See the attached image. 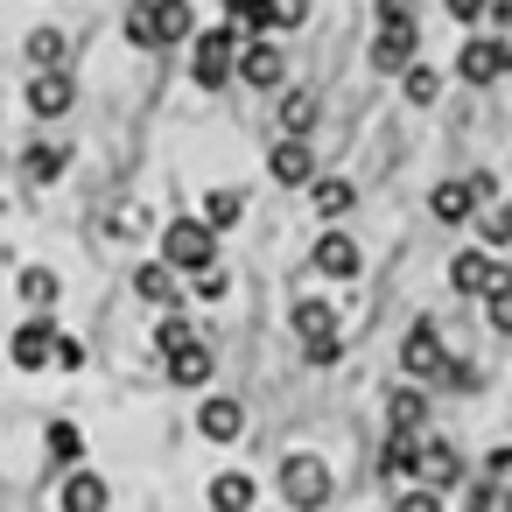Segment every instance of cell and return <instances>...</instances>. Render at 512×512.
Listing matches in <instances>:
<instances>
[{"label": "cell", "instance_id": "cell-29", "mask_svg": "<svg viewBox=\"0 0 512 512\" xmlns=\"http://www.w3.org/2000/svg\"><path fill=\"white\" fill-rule=\"evenodd\" d=\"M239 211H246V197H239V190H211V197H204V225H211V232H232V225H239Z\"/></svg>", "mask_w": 512, "mask_h": 512}, {"label": "cell", "instance_id": "cell-2", "mask_svg": "<svg viewBox=\"0 0 512 512\" xmlns=\"http://www.w3.org/2000/svg\"><path fill=\"white\" fill-rule=\"evenodd\" d=\"M239 22H218V29H197L190 36V78L204 85V92H225V78L239 71Z\"/></svg>", "mask_w": 512, "mask_h": 512}, {"label": "cell", "instance_id": "cell-33", "mask_svg": "<svg viewBox=\"0 0 512 512\" xmlns=\"http://www.w3.org/2000/svg\"><path fill=\"white\" fill-rule=\"evenodd\" d=\"M484 316H491V330H498V337H512V274L484 295Z\"/></svg>", "mask_w": 512, "mask_h": 512}, {"label": "cell", "instance_id": "cell-20", "mask_svg": "<svg viewBox=\"0 0 512 512\" xmlns=\"http://www.w3.org/2000/svg\"><path fill=\"white\" fill-rule=\"evenodd\" d=\"M253 498H260V484L246 470H218L211 477V512H253Z\"/></svg>", "mask_w": 512, "mask_h": 512}, {"label": "cell", "instance_id": "cell-32", "mask_svg": "<svg viewBox=\"0 0 512 512\" xmlns=\"http://www.w3.org/2000/svg\"><path fill=\"white\" fill-rule=\"evenodd\" d=\"M50 456H57V463H78V456H85L78 421H50Z\"/></svg>", "mask_w": 512, "mask_h": 512}, {"label": "cell", "instance_id": "cell-28", "mask_svg": "<svg viewBox=\"0 0 512 512\" xmlns=\"http://www.w3.org/2000/svg\"><path fill=\"white\" fill-rule=\"evenodd\" d=\"M64 162H71V155H64V148H50V141H36V148L22 155L29 183H57V176H64Z\"/></svg>", "mask_w": 512, "mask_h": 512}, {"label": "cell", "instance_id": "cell-38", "mask_svg": "<svg viewBox=\"0 0 512 512\" xmlns=\"http://www.w3.org/2000/svg\"><path fill=\"white\" fill-rule=\"evenodd\" d=\"M442 8H449V22H463V29H470V22H484V15H491V0H442Z\"/></svg>", "mask_w": 512, "mask_h": 512}, {"label": "cell", "instance_id": "cell-39", "mask_svg": "<svg viewBox=\"0 0 512 512\" xmlns=\"http://www.w3.org/2000/svg\"><path fill=\"white\" fill-rule=\"evenodd\" d=\"M393 512H442V491H407Z\"/></svg>", "mask_w": 512, "mask_h": 512}, {"label": "cell", "instance_id": "cell-35", "mask_svg": "<svg viewBox=\"0 0 512 512\" xmlns=\"http://www.w3.org/2000/svg\"><path fill=\"white\" fill-rule=\"evenodd\" d=\"M477 239H484V253L512 246V197H505V211H498V218H484V232H477Z\"/></svg>", "mask_w": 512, "mask_h": 512}, {"label": "cell", "instance_id": "cell-11", "mask_svg": "<svg viewBox=\"0 0 512 512\" xmlns=\"http://www.w3.org/2000/svg\"><path fill=\"white\" fill-rule=\"evenodd\" d=\"M232 78H246L253 92H281L288 64H281V50H274V43L260 36V43H246V50H239V71H232Z\"/></svg>", "mask_w": 512, "mask_h": 512}, {"label": "cell", "instance_id": "cell-21", "mask_svg": "<svg viewBox=\"0 0 512 512\" xmlns=\"http://www.w3.org/2000/svg\"><path fill=\"white\" fill-rule=\"evenodd\" d=\"M470 204H477V197H470V176H449V183H435V190H428V211H435L442 225H463V218H470Z\"/></svg>", "mask_w": 512, "mask_h": 512}, {"label": "cell", "instance_id": "cell-6", "mask_svg": "<svg viewBox=\"0 0 512 512\" xmlns=\"http://www.w3.org/2000/svg\"><path fill=\"white\" fill-rule=\"evenodd\" d=\"M505 71H512V43H498V36H470L456 50V78L463 85H498Z\"/></svg>", "mask_w": 512, "mask_h": 512}, {"label": "cell", "instance_id": "cell-36", "mask_svg": "<svg viewBox=\"0 0 512 512\" xmlns=\"http://www.w3.org/2000/svg\"><path fill=\"white\" fill-rule=\"evenodd\" d=\"M484 484H498V491H512V449L498 442L491 456H484Z\"/></svg>", "mask_w": 512, "mask_h": 512}, {"label": "cell", "instance_id": "cell-22", "mask_svg": "<svg viewBox=\"0 0 512 512\" xmlns=\"http://www.w3.org/2000/svg\"><path fill=\"white\" fill-rule=\"evenodd\" d=\"M197 428H204L211 442H239V435H246V407H239V400H204Z\"/></svg>", "mask_w": 512, "mask_h": 512}, {"label": "cell", "instance_id": "cell-15", "mask_svg": "<svg viewBox=\"0 0 512 512\" xmlns=\"http://www.w3.org/2000/svg\"><path fill=\"white\" fill-rule=\"evenodd\" d=\"M407 64H414V22H386L379 43H372V71L393 78V71H407Z\"/></svg>", "mask_w": 512, "mask_h": 512}, {"label": "cell", "instance_id": "cell-12", "mask_svg": "<svg viewBox=\"0 0 512 512\" xmlns=\"http://www.w3.org/2000/svg\"><path fill=\"white\" fill-rule=\"evenodd\" d=\"M71 99H78L71 71H36V78H29V113H36V120H64Z\"/></svg>", "mask_w": 512, "mask_h": 512}, {"label": "cell", "instance_id": "cell-41", "mask_svg": "<svg viewBox=\"0 0 512 512\" xmlns=\"http://www.w3.org/2000/svg\"><path fill=\"white\" fill-rule=\"evenodd\" d=\"M491 29H498V43H512V0H491Z\"/></svg>", "mask_w": 512, "mask_h": 512}, {"label": "cell", "instance_id": "cell-13", "mask_svg": "<svg viewBox=\"0 0 512 512\" xmlns=\"http://www.w3.org/2000/svg\"><path fill=\"white\" fill-rule=\"evenodd\" d=\"M134 295L141 302H155V309H183V288H176V267L169 260H148V267H134Z\"/></svg>", "mask_w": 512, "mask_h": 512}, {"label": "cell", "instance_id": "cell-37", "mask_svg": "<svg viewBox=\"0 0 512 512\" xmlns=\"http://www.w3.org/2000/svg\"><path fill=\"white\" fill-rule=\"evenodd\" d=\"M225 288H232V274H218V267H211V274H197V288H190V295H197V302H225Z\"/></svg>", "mask_w": 512, "mask_h": 512}, {"label": "cell", "instance_id": "cell-40", "mask_svg": "<svg viewBox=\"0 0 512 512\" xmlns=\"http://www.w3.org/2000/svg\"><path fill=\"white\" fill-rule=\"evenodd\" d=\"M57 365L78 372V365H85V344H78V337H57Z\"/></svg>", "mask_w": 512, "mask_h": 512}, {"label": "cell", "instance_id": "cell-34", "mask_svg": "<svg viewBox=\"0 0 512 512\" xmlns=\"http://www.w3.org/2000/svg\"><path fill=\"white\" fill-rule=\"evenodd\" d=\"M183 344H197V330H190L183 316H162V323H155V351L169 358V351H183Z\"/></svg>", "mask_w": 512, "mask_h": 512}, {"label": "cell", "instance_id": "cell-42", "mask_svg": "<svg viewBox=\"0 0 512 512\" xmlns=\"http://www.w3.org/2000/svg\"><path fill=\"white\" fill-rule=\"evenodd\" d=\"M246 8H253V0H225V22H246Z\"/></svg>", "mask_w": 512, "mask_h": 512}, {"label": "cell", "instance_id": "cell-30", "mask_svg": "<svg viewBox=\"0 0 512 512\" xmlns=\"http://www.w3.org/2000/svg\"><path fill=\"white\" fill-rule=\"evenodd\" d=\"M57 295H64V288H57L50 267H22V302H29V309H57Z\"/></svg>", "mask_w": 512, "mask_h": 512}, {"label": "cell", "instance_id": "cell-10", "mask_svg": "<svg viewBox=\"0 0 512 512\" xmlns=\"http://www.w3.org/2000/svg\"><path fill=\"white\" fill-rule=\"evenodd\" d=\"M449 281H456V295H491V288L505 281V267H498L484 246H463V253L449 260Z\"/></svg>", "mask_w": 512, "mask_h": 512}, {"label": "cell", "instance_id": "cell-14", "mask_svg": "<svg viewBox=\"0 0 512 512\" xmlns=\"http://www.w3.org/2000/svg\"><path fill=\"white\" fill-rule=\"evenodd\" d=\"M449 484H463V456L442 435H428L421 442V491H449Z\"/></svg>", "mask_w": 512, "mask_h": 512}, {"label": "cell", "instance_id": "cell-8", "mask_svg": "<svg viewBox=\"0 0 512 512\" xmlns=\"http://www.w3.org/2000/svg\"><path fill=\"white\" fill-rule=\"evenodd\" d=\"M57 323L50 316H36V323H22L15 337H8V358H15V372H43V365H57Z\"/></svg>", "mask_w": 512, "mask_h": 512}, {"label": "cell", "instance_id": "cell-1", "mask_svg": "<svg viewBox=\"0 0 512 512\" xmlns=\"http://www.w3.org/2000/svg\"><path fill=\"white\" fill-rule=\"evenodd\" d=\"M190 36H197L190 0H134L127 8V43L134 50H169V43H190Z\"/></svg>", "mask_w": 512, "mask_h": 512}, {"label": "cell", "instance_id": "cell-24", "mask_svg": "<svg viewBox=\"0 0 512 512\" xmlns=\"http://www.w3.org/2000/svg\"><path fill=\"white\" fill-rule=\"evenodd\" d=\"M421 421H428V393H421V386H400V393L386 400V428H400V435H421Z\"/></svg>", "mask_w": 512, "mask_h": 512}, {"label": "cell", "instance_id": "cell-25", "mask_svg": "<svg viewBox=\"0 0 512 512\" xmlns=\"http://www.w3.org/2000/svg\"><path fill=\"white\" fill-rule=\"evenodd\" d=\"M29 64H36V71H64V64H71L64 29H29Z\"/></svg>", "mask_w": 512, "mask_h": 512}, {"label": "cell", "instance_id": "cell-31", "mask_svg": "<svg viewBox=\"0 0 512 512\" xmlns=\"http://www.w3.org/2000/svg\"><path fill=\"white\" fill-rule=\"evenodd\" d=\"M400 92H407L414 106H428V99L442 92V71H428V64H407V71H400Z\"/></svg>", "mask_w": 512, "mask_h": 512}, {"label": "cell", "instance_id": "cell-18", "mask_svg": "<svg viewBox=\"0 0 512 512\" xmlns=\"http://www.w3.org/2000/svg\"><path fill=\"white\" fill-rule=\"evenodd\" d=\"M106 505H113V491H106V477H92V470H71L64 491H57V512H106Z\"/></svg>", "mask_w": 512, "mask_h": 512}, {"label": "cell", "instance_id": "cell-7", "mask_svg": "<svg viewBox=\"0 0 512 512\" xmlns=\"http://www.w3.org/2000/svg\"><path fill=\"white\" fill-rule=\"evenodd\" d=\"M400 365H407V379H442L449 351H442L435 316H414V330H407V344H400Z\"/></svg>", "mask_w": 512, "mask_h": 512}, {"label": "cell", "instance_id": "cell-17", "mask_svg": "<svg viewBox=\"0 0 512 512\" xmlns=\"http://www.w3.org/2000/svg\"><path fill=\"white\" fill-rule=\"evenodd\" d=\"M162 365H169V386H204V379H211V365H218V351H211V337H197V344L169 351Z\"/></svg>", "mask_w": 512, "mask_h": 512}, {"label": "cell", "instance_id": "cell-4", "mask_svg": "<svg viewBox=\"0 0 512 512\" xmlns=\"http://www.w3.org/2000/svg\"><path fill=\"white\" fill-rule=\"evenodd\" d=\"M295 337H302V351H309V365H337V302H323V295H309V302H295Z\"/></svg>", "mask_w": 512, "mask_h": 512}, {"label": "cell", "instance_id": "cell-19", "mask_svg": "<svg viewBox=\"0 0 512 512\" xmlns=\"http://www.w3.org/2000/svg\"><path fill=\"white\" fill-rule=\"evenodd\" d=\"M309 22V0H253V8H246V29H302Z\"/></svg>", "mask_w": 512, "mask_h": 512}, {"label": "cell", "instance_id": "cell-23", "mask_svg": "<svg viewBox=\"0 0 512 512\" xmlns=\"http://www.w3.org/2000/svg\"><path fill=\"white\" fill-rule=\"evenodd\" d=\"M414 470H421V435H400V428H386L379 477H414Z\"/></svg>", "mask_w": 512, "mask_h": 512}, {"label": "cell", "instance_id": "cell-26", "mask_svg": "<svg viewBox=\"0 0 512 512\" xmlns=\"http://www.w3.org/2000/svg\"><path fill=\"white\" fill-rule=\"evenodd\" d=\"M309 197H316V211H323L330 225H337V218H344V211L358 204V190H351L344 176H316V183H309Z\"/></svg>", "mask_w": 512, "mask_h": 512}, {"label": "cell", "instance_id": "cell-16", "mask_svg": "<svg viewBox=\"0 0 512 512\" xmlns=\"http://www.w3.org/2000/svg\"><path fill=\"white\" fill-rule=\"evenodd\" d=\"M316 274L323 281H351L358 274V239L351 232H323L316 239Z\"/></svg>", "mask_w": 512, "mask_h": 512}, {"label": "cell", "instance_id": "cell-3", "mask_svg": "<svg viewBox=\"0 0 512 512\" xmlns=\"http://www.w3.org/2000/svg\"><path fill=\"white\" fill-rule=\"evenodd\" d=\"M162 260H169L176 274H211V267H218V232H211L204 218H176V225L162 232Z\"/></svg>", "mask_w": 512, "mask_h": 512}, {"label": "cell", "instance_id": "cell-5", "mask_svg": "<svg viewBox=\"0 0 512 512\" xmlns=\"http://www.w3.org/2000/svg\"><path fill=\"white\" fill-rule=\"evenodd\" d=\"M281 498H288L295 512H316V505L330 498V470H323V456H288V463H281Z\"/></svg>", "mask_w": 512, "mask_h": 512}, {"label": "cell", "instance_id": "cell-27", "mask_svg": "<svg viewBox=\"0 0 512 512\" xmlns=\"http://www.w3.org/2000/svg\"><path fill=\"white\" fill-rule=\"evenodd\" d=\"M309 127H316V99H309V92H281V134L302 141Z\"/></svg>", "mask_w": 512, "mask_h": 512}, {"label": "cell", "instance_id": "cell-9", "mask_svg": "<svg viewBox=\"0 0 512 512\" xmlns=\"http://www.w3.org/2000/svg\"><path fill=\"white\" fill-rule=\"evenodd\" d=\"M267 176H274L281 190H309V183H316V155H309V141H288V134H281V141L267 148Z\"/></svg>", "mask_w": 512, "mask_h": 512}]
</instances>
